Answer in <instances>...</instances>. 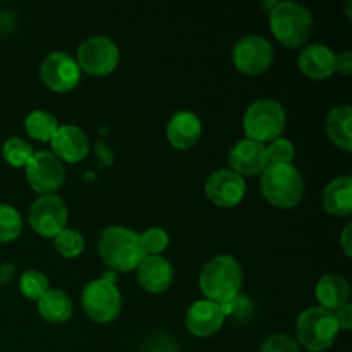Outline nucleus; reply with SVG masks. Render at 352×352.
I'll use <instances>...</instances> for the list:
<instances>
[{
  "label": "nucleus",
  "instance_id": "f257e3e1",
  "mask_svg": "<svg viewBox=\"0 0 352 352\" xmlns=\"http://www.w3.org/2000/svg\"><path fill=\"white\" fill-rule=\"evenodd\" d=\"M198 285L205 299L223 306L241 294L243 268L230 254H217L203 265Z\"/></svg>",
  "mask_w": 352,
  "mask_h": 352
},
{
  "label": "nucleus",
  "instance_id": "f03ea898",
  "mask_svg": "<svg viewBox=\"0 0 352 352\" xmlns=\"http://www.w3.org/2000/svg\"><path fill=\"white\" fill-rule=\"evenodd\" d=\"M98 253L103 263L113 274H127L136 270L146 256L136 230L122 226L107 227L100 232Z\"/></svg>",
  "mask_w": 352,
  "mask_h": 352
},
{
  "label": "nucleus",
  "instance_id": "7ed1b4c3",
  "mask_svg": "<svg viewBox=\"0 0 352 352\" xmlns=\"http://www.w3.org/2000/svg\"><path fill=\"white\" fill-rule=\"evenodd\" d=\"M268 21L275 40L289 50L306 47L315 28L311 10L302 3L289 0L275 3L274 9L268 12Z\"/></svg>",
  "mask_w": 352,
  "mask_h": 352
},
{
  "label": "nucleus",
  "instance_id": "20e7f679",
  "mask_svg": "<svg viewBox=\"0 0 352 352\" xmlns=\"http://www.w3.org/2000/svg\"><path fill=\"white\" fill-rule=\"evenodd\" d=\"M260 189L272 206L292 210L305 198V179L292 164L268 165L260 175Z\"/></svg>",
  "mask_w": 352,
  "mask_h": 352
},
{
  "label": "nucleus",
  "instance_id": "39448f33",
  "mask_svg": "<svg viewBox=\"0 0 352 352\" xmlns=\"http://www.w3.org/2000/svg\"><path fill=\"white\" fill-rule=\"evenodd\" d=\"M287 124L284 105L274 98H260L251 103L243 117L246 140L268 144L282 136Z\"/></svg>",
  "mask_w": 352,
  "mask_h": 352
},
{
  "label": "nucleus",
  "instance_id": "423d86ee",
  "mask_svg": "<svg viewBox=\"0 0 352 352\" xmlns=\"http://www.w3.org/2000/svg\"><path fill=\"white\" fill-rule=\"evenodd\" d=\"M339 325L336 322L333 311L323 309L320 306L305 309L296 322V342L301 344L309 352H323L336 344L339 337Z\"/></svg>",
  "mask_w": 352,
  "mask_h": 352
},
{
  "label": "nucleus",
  "instance_id": "0eeeda50",
  "mask_svg": "<svg viewBox=\"0 0 352 352\" xmlns=\"http://www.w3.org/2000/svg\"><path fill=\"white\" fill-rule=\"evenodd\" d=\"M81 306L86 316L96 323H110L120 315L122 296L113 282L98 278L85 285L81 294Z\"/></svg>",
  "mask_w": 352,
  "mask_h": 352
},
{
  "label": "nucleus",
  "instance_id": "6e6552de",
  "mask_svg": "<svg viewBox=\"0 0 352 352\" xmlns=\"http://www.w3.org/2000/svg\"><path fill=\"white\" fill-rule=\"evenodd\" d=\"M81 72H86L95 78L112 74L120 62V50L107 36H89L78 47L76 57Z\"/></svg>",
  "mask_w": 352,
  "mask_h": 352
},
{
  "label": "nucleus",
  "instance_id": "1a4fd4ad",
  "mask_svg": "<svg viewBox=\"0 0 352 352\" xmlns=\"http://www.w3.org/2000/svg\"><path fill=\"white\" fill-rule=\"evenodd\" d=\"M274 45L260 34H248L236 41L232 48V64L246 76H260L274 64Z\"/></svg>",
  "mask_w": 352,
  "mask_h": 352
},
{
  "label": "nucleus",
  "instance_id": "9d476101",
  "mask_svg": "<svg viewBox=\"0 0 352 352\" xmlns=\"http://www.w3.org/2000/svg\"><path fill=\"white\" fill-rule=\"evenodd\" d=\"M24 172L30 188L40 196L55 195L65 182L64 164L52 151H34Z\"/></svg>",
  "mask_w": 352,
  "mask_h": 352
},
{
  "label": "nucleus",
  "instance_id": "9b49d317",
  "mask_svg": "<svg viewBox=\"0 0 352 352\" xmlns=\"http://www.w3.org/2000/svg\"><path fill=\"white\" fill-rule=\"evenodd\" d=\"M30 226L34 232L45 239H54L55 236L67 229L69 212L64 199L57 195L38 196L30 208Z\"/></svg>",
  "mask_w": 352,
  "mask_h": 352
},
{
  "label": "nucleus",
  "instance_id": "f8f14e48",
  "mask_svg": "<svg viewBox=\"0 0 352 352\" xmlns=\"http://www.w3.org/2000/svg\"><path fill=\"white\" fill-rule=\"evenodd\" d=\"M41 82L55 93H69L81 81V69L72 55L52 52L40 65Z\"/></svg>",
  "mask_w": 352,
  "mask_h": 352
},
{
  "label": "nucleus",
  "instance_id": "ddd939ff",
  "mask_svg": "<svg viewBox=\"0 0 352 352\" xmlns=\"http://www.w3.org/2000/svg\"><path fill=\"white\" fill-rule=\"evenodd\" d=\"M246 181L230 168H220L210 174L205 182V195L219 208H234L246 196Z\"/></svg>",
  "mask_w": 352,
  "mask_h": 352
},
{
  "label": "nucleus",
  "instance_id": "4468645a",
  "mask_svg": "<svg viewBox=\"0 0 352 352\" xmlns=\"http://www.w3.org/2000/svg\"><path fill=\"white\" fill-rule=\"evenodd\" d=\"M223 322H226L223 308L217 302L208 301V299H198V301L192 302L186 311L184 318L188 332L195 337H199V339L215 336L222 329Z\"/></svg>",
  "mask_w": 352,
  "mask_h": 352
},
{
  "label": "nucleus",
  "instance_id": "2eb2a0df",
  "mask_svg": "<svg viewBox=\"0 0 352 352\" xmlns=\"http://www.w3.org/2000/svg\"><path fill=\"white\" fill-rule=\"evenodd\" d=\"M230 170L239 174L241 177H254L268 167L267 148L265 144L251 140H241L229 151Z\"/></svg>",
  "mask_w": 352,
  "mask_h": 352
},
{
  "label": "nucleus",
  "instance_id": "dca6fc26",
  "mask_svg": "<svg viewBox=\"0 0 352 352\" xmlns=\"http://www.w3.org/2000/svg\"><path fill=\"white\" fill-rule=\"evenodd\" d=\"M52 153L62 164H78L82 162L89 153V140L85 131L72 124L58 126L57 133L50 141Z\"/></svg>",
  "mask_w": 352,
  "mask_h": 352
},
{
  "label": "nucleus",
  "instance_id": "f3484780",
  "mask_svg": "<svg viewBox=\"0 0 352 352\" xmlns=\"http://www.w3.org/2000/svg\"><path fill=\"white\" fill-rule=\"evenodd\" d=\"M167 141L172 148L179 151H188L199 143L203 136V122L191 110H177L168 119Z\"/></svg>",
  "mask_w": 352,
  "mask_h": 352
},
{
  "label": "nucleus",
  "instance_id": "a211bd4d",
  "mask_svg": "<svg viewBox=\"0 0 352 352\" xmlns=\"http://www.w3.org/2000/svg\"><path fill=\"white\" fill-rule=\"evenodd\" d=\"M136 274L138 284L150 294H162L174 282V267L165 256H144Z\"/></svg>",
  "mask_w": 352,
  "mask_h": 352
},
{
  "label": "nucleus",
  "instance_id": "6ab92c4d",
  "mask_svg": "<svg viewBox=\"0 0 352 352\" xmlns=\"http://www.w3.org/2000/svg\"><path fill=\"white\" fill-rule=\"evenodd\" d=\"M298 67L313 81H325L336 72V52L322 43L306 45L298 57Z\"/></svg>",
  "mask_w": 352,
  "mask_h": 352
},
{
  "label": "nucleus",
  "instance_id": "aec40b11",
  "mask_svg": "<svg viewBox=\"0 0 352 352\" xmlns=\"http://www.w3.org/2000/svg\"><path fill=\"white\" fill-rule=\"evenodd\" d=\"M322 206L329 215L347 219L352 213V179L340 175L332 179L322 192Z\"/></svg>",
  "mask_w": 352,
  "mask_h": 352
},
{
  "label": "nucleus",
  "instance_id": "412c9836",
  "mask_svg": "<svg viewBox=\"0 0 352 352\" xmlns=\"http://www.w3.org/2000/svg\"><path fill=\"white\" fill-rule=\"evenodd\" d=\"M316 301L320 302V308L336 311L337 308L349 302L351 285L342 275L327 274L318 280L315 287Z\"/></svg>",
  "mask_w": 352,
  "mask_h": 352
},
{
  "label": "nucleus",
  "instance_id": "4be33fe9",
  "mask_svg": "<svg viewBox=\"0 0 352 352\" xmlns=\"http://www.w3.org/2000/svg\"><path fill=\"white\" fill-rule=\"evenodd\" d=\"M352 109L351 105L333 107L329 112L325 120V133L329 140L336 144L339 150L351 153L352 151Z\"/></svg>",
  "mask_w": 352,
  "mask_h": 352
},
{
  "label": "nucleus",
  "instance_id": "5701e85b",
  "mask_svg": "<svg viewBox=\"0 0 352 352\" xmlns=\"http://www.w3.org/2000/svg\"><path fill=\"white\" fill-rule=\"evenodd\" d=\"M36 306L41 318L54 325H62V323L69 322L74 313V302L69 298L67 292L60 291V289H50L36 302Z\"/></svg>",
  "mask_w": 352,
  "mask_h": 352
},
{
  "label": "nucleus",
  "instance_id": "b1692460",
  "mask_svg": "<svg viewBox=\"0 0 352 352\" xmlns=\"http://www.w3.org/2000/svg\"><path fill=\"white\" fill-rule=\"evenodd\" d=\"M57 129L58 120L45 110H33L24 119V131L31 140L38 141V143H50Z\"/></svg>",
  "mask_w": 352,
  "mask_h": 352
},
{
  "label": "nucleus",
  "instance_id": "393cba45",
  "mask_svg": "<svg viewBox=\"0 0 352 352\" xmlns=\"http://www.w3.org/2000/svg\"><path fill=\"white\" fill-rule=\"evenodd\" d=\"M23 232V217L19 210L7 203H0V244L12 243Z\"/></svg>",
  "mask_w": 352,
  "mask_h": 352
},
{
  "label": "nucleus",
  "instance_id": "a878e982",
  "mask_svg": "<svg viewBox=\"0 0 352 352\" xmlns=\"http://www.w3.org/2000/svg\"><path fill=\"white\" fill-rule=\"evenodd\" d=\"M34 155L33 146H31L28 141H24L23 138H9V140L3 143L2 146V157L6 160L7 165L14 168H24L28 162L31 160V157Z\"/></svg>",
  "mask_w": 352,
  "mask_h": 352
},
{
  "label": "nucleus",
  "instance_id": "bb28decb",
  "mask_svg": "<svg viewBox=\"0 0 352 352\" xmlns=\"http://www.w3.org/2000/svg\"><path fill=\"white\" fill-rule=\"evenodd\" d=\"M50 291V282L41 272L26 270L19 275V292L30 301H40Z\"/></svg>",
  "mask_w": 352,
  "mask_h": 352
},
{
  "label": "nucleus",
  "instance_id": "cd10ccee",
  "mask_svg": "<svg viewBox=\"0 0 352 352\" xmlns=\"http://www.w3.org/2000/svg\"><path fill=\"white\" fill-rule=\"evenodd\" d=\"M54 246L60 256L67 260L81 256L85 251V237L76 229H64L58 236L54 237Z\"/></svg>",
  "mask_w": 352,
  "mask_h": 352
},
{
  "label": "nucleus",
  "instance_id": "c85d7f7f",
  "mask_svg": "<svg viewBox=\"0 0 352 352\" xmlns=\"http://www.w3.org/2000/svg\"><path fill=\"white\" fill-rule=\"evenodd\" d=\"M140 237L146 256H162V253L170 244L167 230L162 229V227H150L143 234H140Z\"/></svg>",
  "mask_w": 352,
  "mask_h": 352
},
{
  "label": "nucleus",
  "instance_id": "c756f323",
  "mask_svg": "<svg viewBox=\"0 0 352 352\" xmlns=\"http://www.w3.org/2000/svg\"><path fill=\"white\" fill-rule=\"evenodd\" d=\"M265 148H267L268 165H289L294 160L296 148L287 138H277V140L265 144Z\"/></svg>",
  "mask_w": 352,
  "mask_h": 352
},
{
  "label": "nucleus",
  "instance_id": "7c9ffc66",
  "mask_svg": "<svg viewBox=\"0 0 352 352\" xmlns=\"http://www.w3.org/2000/svg\"><path fill=\"white\" fill-rule=\"evenodd\" d=\"M260 352H301L299 344L285 333H274L261 344Z\"/></svg>",
  "mask_w": 352,
  "mask_h": 352
},
{
  "label": "nucleus",
  "instance_id": "2f4dec72",
  "mask_svg": "<svg viewBox=\"0 0 352 352\" xmlns=\"http://www.w3.org/2000/svg\"><path fill=\"white\" fill-rule=\"evenodd\" d=\"M333 316H336V322H337V325H339L340 330H344V332H351V329H352V306H351V302H346L344 306L337 308L336 311H333Z\"/></svg>",
  "mask_w": 352,
  "mask_h": 352
},
{
  "label": "nucleus",
  "instance_id": "473e14b6",
  "mask_svg": "<svg viewBox=\"0 0 352 352\" xmlns=\"http://www.w3.org/2000/svg\"><path fill=\"white\" fill-rule=\"evenodd\" d=\"M336 72L340 76H349L352 72V52L346 50L336 54Z\"/></svg>",
  "mask_w": 352,
  "mask_h": 352
},
{
  "label": "nucleus",
  "instance_id": "72a5a7b5",
  "mask_svg": "<svg viewBox=\"0 0 352 352\" xmlns=\"http://www.w3.org/2000/svg\"><path fill=\"white\" fill-rule=\"evenodd\" d=\"M352 226L351 223H347L346 227H344L342 234H340V246H342L344 253H346L347 258H351L352 254Z\"/></svg>",
  "mask_w": 352,
  "mask_h": 352
},
{
  "label": "nucleus",
  "instance_id": "f704fd0d",
  "mask_svg": "<svg viewBox=\"0 0 352 352\" xmlns=\"http://www.w3.org/2000/svg\"><path fill=\"white\" fill-rule=\"evenodd\" d=\"M16 275V267L12 263L0 265V284H9Z\"/></svg>",
  "mask_w": 352,
  "mask_h": 352
}]
</instances>
